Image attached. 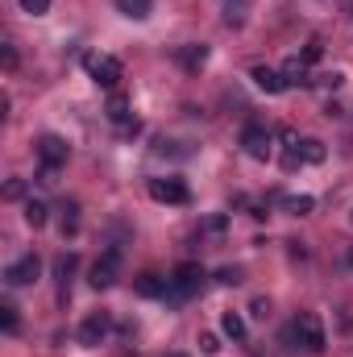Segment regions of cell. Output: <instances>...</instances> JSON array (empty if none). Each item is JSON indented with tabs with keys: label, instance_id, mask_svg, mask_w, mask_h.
<instances>
[{
	"label": "cell",
	"instance_id": "6da1fadb",
	"mask_svg": "<svg viewBox=\"0 0 353 357\" xmlns=\"http://www.w3.org/2000/svg\"><path fill=\"white\" fill-rule=\"evenodd\" d=\"M291 337H295V345H299L303 354H324V345H329V337H324V320H320L316 312H303V316H295V324H291Z\"/></svg>",
	"mask_w": 353,
	"mask_h": 357
},
{
	"label": "cell",
	"instance_id": "7a4b0ae2",
	"mask_svg": "<svg viewBox=\"0 0 353 357\" xmlns=\"http://www.w3.org/2000/svg\"><path fill=\"white\" fill-rule=\"evenodd\" d=\"M84 67H88V75L100 84V88L117 91V84H121V75H125V67L112 59V54H84Z\"/></svg>",
	"mask_w": 353,
	"mask_h": 357
},
{
	"label": "cell",
	"instance_id": "3957f363",
	"mask_svg": "<svg viewBox=\"0 0 353 357\" xmlns=\"http://www.w3.org/2000/svg\"><path fill=\"white\" fill-rule=\"evenodd\" d=\"M241 146H246V154H250L254 162H270V154H274V133H270L266 125H246Z\"/></svg>",
	"mask_w": 353,
	"mask_h": 357
},
{
	"label": "cell",
	"instance_id": "277c9868",
	"mask_svg": "<svg viewBox=\"0 0 353 357\" xmlns=\"http://www.w3.org/2000/svg\"><path fill=\"white\" fill-rule=\"evenodd\" d=\"M204 278H208V274L195 266V262H183V266L171 274V295H175V299H191V295H200Z\"/></svg>",
	"mask_w": 353,
	"mask_h": 357
},
{
	"label": "cell",
	"instance_id": "5b68a950",
	"mask_svg": "<svg viewBox=\"0 0 353 357\" xmlns=\"http://www.w3.org/2000/svg\"><path fill=\"white\" fill-rule=\"evenodd\" d=\"M117 278H121V250H104V254L96 258V266H91L88 282L96 287V291H108Z\"/></svg>",
	"mask_w": 353,
	"mask_h": 357
},
{
	"label": "cell",
	"instance_id": "8992f818",
	"mask_svg": "<svg viewBox=\"0 0 353 357\" xmlns=\"http://www.w3.org/2000/svg\"><path fill=\"white\" fill-rule=\"evenodd\" d=\"M42 278V258L38 254H25V258H17L13 266L4 270V282L8 287H29V282H38Z\"/></svg>",
	"mask_w": 353,
	"mask_h": 357
},
{
	"label": "cell",
	"instance_id": "52a82bcc",
	"mask_svg": "<svg viewBox=\"0 0 353 357\" xmlns=\"http://www.w3.org/2000/svg\"><path fill=\"white\" fill-rule=\"evenodd\" d=\"M150 199L158 204H191V191L183 178H150Z\"/></svg>",
	"mask_w": 353,
	"mask_h": 357
},
{
	"label": "cell",
	"instance_id": "ba28073f",
	"mask_svg": "<svg viewBox=\"0 0 353 357\" xmlns=\"http://www.w3.org/2000/svg\"><path fill=\"white\" fill-rule=\"evenodd\" d=\"M112 333V316L108 312H91L88 320L80 324V345H100Z\"/></svg>",
	"mask_w": 353,
	"mask_h": 357
},
{
	"label": "cell",
	"instance_id": "9c48e42d",
	"mask_svg": "<svg viewBox=\"0 0 353 357\" xmlns=\"http://www.w3.org/2000/svg\"><path fill=\"white\" fill-rule=\"evenodd\" d=\"M67 154H71V146H67L59 133H42V137H38V158H42V162L63 167V162H67Z\"/></svg>",
	"mask_w": 353,
	"mask_h": 357
},
{
	"label": "cell",
	"instance_id": "30bf717a",
	"mask_svg": "<svg viewBox=\"0 0 353 357\" xmlns=\"http://www.w3.org/2000/svg\"><path fill=\"white\" fill-rule=\"evenodd\" d=\"M175 59H179V67H183V71H191V75H195V71H204V67H208V46H204V42H187V46H179V50H175Z\"/></svg>",
	"mask_w": 353,
	"mask_h": 357
},
{
	"label": "cell",
	"instance_id": "8fae6325",
	"mask_svg": "<svg viewBox=\"0 0 353 357\" xmlns=\"http://www.w3.org/2000/svg\"><path fill=\"white\" fill-rule=\"evenodd\" d=\"M133 291H137L142 299H158V295H167V291H171V278H163V274L146 270V274H137V278H133Z\"/></svg>",
	"mask_w": 353,
	"mask_h": 357
},
{
	"label": "cell",
	"instance_id": "7c38bea8",
	"mask_svg": "<svg viewBox=\"0 0 353 357\" xmlns=\"http://www.w3.org/2000/svg\"><path fill=\"white\" fill-rule=\"evenodd\" d=\"M250 79H254V88L266 91V96H278V91H287L283 71H274V67H254V71H250Z\"/></svg>",
	"mask_w": 353,
	"mask_h": 357
},
{
	"label": "cell",
	"instance_id": "4fadbf2b",
	"mask_svg": "<svg viewBox=\"0 0 353 357\" xmlns=\"http://www.w3.org/2000/svg\"><path fill=\"white\" fill-rule=\"evenodd\" d=\"M283 79H287V88H312V79H308V63H303L299 54L283 63Z\"/></svg>",
	"mask_w": 353,
	"mask_h": 357
},
{
	"label": "cell",
	"instance_id": "5bb4252c",
	"mask_svg": "<svg viewBox=\"0 0 353 357\" xmlns=\"http://www.w3.org/2000/svg\"><path fill=\"white\" fill-rule=\"evenodd\" d=\"M129 116H133V112H129V100H125L121 91H112V96H108V121L125 129V125H129Z\"/></svg>",
	"mask_w": 353,
	"mask_h": 357
},
{
	"label": "cell",
	"instance_id": "9a60e30c",
	"mask_svg": "<svg viewBox=\"0 0 353 357\" xmlns=\"http://www.w3.org/2000/svg\"><path fill=\"white\" fill-rule=\"evenodd\" d=\"M46 220H50V208L42 199H25V225L29 229H46Z\"/></svg>",
	"mask_w": 353,
	"mask_h": 357
},
{
	"label": "cell",
	"instance_id": "2e32d148",
	"mask_svg": "<svg viewBox=\"0 0 353 357\" xmlns=\"http://www.w3.org/2000/svg\"><path fill=\"white\" fill-rule=\"evenodd\" d=\"M59 212H63V237H75V233H80V204L67 199Z\"/></svg>",
	"mask_w": 353,
	"mask_h": 357
},
{
	"label": "cell",
	"instance_id": "e0dca14e",
	"mask_svg": "<svg viewBox=\"0 0 353 357\" xmlns=\"http://www.w3.org/2000/svg\"><path fill=\"white\" fill-rule=\"evenodd\" d=\"M220 328H225L229 341H246V320H241L237 312H225V316H220Z\"/></svg>",
	"mask_w": 353,
	"mask_h": 357
},
{
	"label": "cell",
	"instance_id": "ac0fdd59",
	"mask_svg": "<svg viewBox=\"0 0 353 357\" xmlns=\"http://www.w3.org/2000/svg\"><path fill=\"white\" fill-rule=\"evenodd\" d=\"M117 8H121L125 17H133V21H146L150 8H154V0H117Z\"/></svg>",
	"mask_w": 353,
	"mask_h": 357
},
{
	"label": "cell",
	"instance_id": "d6986e66",
	"mask_svg": "<svg viewBox=\"0 0 353 357\" xmlns=\"http://www.w3.org/2000/svg\"><path fill=\"white\" fill-rule=\"evenodd\" d=\"M54 274H59V299H67V282H71V274H75V254L59 258V266H54Z\"/></svg>",
	"mask_w": 353,
	"mask_h": 357
},
{
	"label": "cell",
	"instance_id": "ffe728a7",
	"mask_svg": "<svg viewBox=\"0 0 353 357\" xmlns=\"http://www.w3.org/2000/svg\"><path fill=\"white\" fill-rule=\"evenodd\" d=\"M283 208H287L291 216H308V212L316 208V199H312V195H287V199H283Z\"/></svg>",
	"mask_w": 353,
	"mask_h": 357
},
{
	"label": "cell",
	"instance_id": "44dd1931",
	"mask_svg": "<svg viewBox=\"0 0 353 357\" xmlns=\"http://www.w3.org/2000/svg\"><path fill=\"white\" fill-rule=\"evenodd\" d=\"M299 150H303V162H324V154H329V150H324V142H316V137H303V142H299Z\"/></svg>",
	"mask_w": 353,
	"mask_h": 357
},
{
	"label": "cell",
	"instance_id": "7402d4cb",
	"mask_svg": "<svg viewBox=\"0 0 353 357\" xmlns=\"http://www.w3.org/2000/svg\"><path fill=\"white\" fill-rule=\"evenodd\" d=\"M225 229H229V216H225V212H216V216L200 220V233H204V237H220Z\"/></svg>",
	"mask_w": 353,
	"mask_h": 357
},
{
	"label": "cell",
	"instance_id": "603a6c76",
	"mask_svg": "<svg viewBox=\"0 0 353 357\" xmlns=\"http://www.w3.org/2000/svg\"><path fill=\"white\" fill-rule=\"evenodd\" d=\"M0 328L13 337V333H21V320H17V307L13 303H0Z\"/></svg>",
	"mask_w": 353,
	"mask_h": 357
},
{
	"label": "cell",
	"instance_id": "cb8c5ba5",
	"mask_svg": "<svg viewBox=\"0 0 353 357\" xmlns=\"http://www.w3.org/2000/svg\"><path fill=\"white\" fill-rule=\"evenodd\" d=\"M299 59H303V63H308V67H316V63H320V59H324V42H320V38H312V42H308V46H303V50H299Z\"/></svg>",
	"mask_w": 353,
	"mask_h": 357
},
{
	"label": "cell",
	"instance_id": "d4e9b609",
	"mask_svg": "<svg viewBox=\"0 0 353 357\" xmlns=\"http://www.w3.org/2000/svg\"><path fill=\"white\" fill-rule=\"evenodd\" d=\"M250 4H254V0H225V8H229V25H241V17H246Z\"/></svg>",
	"mask_w": 353,
	"mask_h": 357
},
{
	"label": "cell",
	"instance_id": "484cf974",
	"mask_svg": "<svg viewBox=\"0 0 353 357\" xmlns=\"http://www.w3.org/2000/svg\"><path fill=\"white\" fill-rule=\"evenodd\" d=\"M216 282H220V287H237V282H241V266H220L216 270Z\"/></svg>",
	"mask_w": 353,
	"mask_h": 357
},
{
	"label": "cell",
	"instance_id": "4316f807",
	"mask_svg": "<svg viewBox=\"0 0 353 357\" xmlns=\"http://www.w3.org/2000/svg\"><path fill=\"white\" fill-rule=\"evenodd\" d=\"M21 13H29V17H46V13H50V0H21Z\"/></svg>",
	"mask_w": 353,
	"mask_h": 357
},
{
	"label": "cell",
	"instance_id": "83f0119b",
	"mask_svg": "<svg viewBox=\"0 0 353 357\" xmlns=\"http://www.w3.org/2000/svg\"><path fill=\"white\" fill-rule=\"evenodd\" d=\"M312 84H316V88H341V84H345V75H341V71H333V75H316V79H312Z\"/></svg>",
	"mask_w": 353,
	"mask_h": 357
},
{
	"label": "cell",
	"instance_id": "f1b7e54d",
	"mask_svg": "<svg viewBox=\"0 0 353 357\" xmlns=\"http://www.w3.org/2000/svg\"><path fill=\"white\" fill-rule=\"evenodd\" d=\"M38 183H42V187H54V183H59V167L42 162V171H38Z\"/></svg>",
	"mask_w": 353,
	"mask_h": 357
},
{
	"label": "cell",
	"instance_id": "f546056e",
	"mask_svg": "<svg viewBox=\"0 0 353 357\" xmlns=\"http://www.w3.org/2000/svg\"><path fill=\"white\" fill-rule=\"evenodd\" d=\"M25 195V178H8L4 183V199H21Z\"/></svg>",
	"mask_w": 353,
	"mask_h": 357
},
{
	"label": "cell",
	"instance_id": "4dcf8cb0",
	"mask_svg": "<svg viewBox=\"0 0 353 357\" xmlns=\"http://www.w3.org/2000/svg\"><path fill=\"white\" fill-rule=\"evenodd\" d=\"M200 349L204 354H220V337L216 333H200Z\"/></svg>",
	"mask_w": 353,
	"mask_h": 357
},
{
	"label": "cell",
	"instance_id": "1f68e13d",
	"mask_svg": "<svg viewBox=\"0 0 353 357\" xmlns=\"http://www.w3.org/2000/svg\"><path fill=\"white\" fill-rule=\"evenodd\" d=\"M250 312H254V320H266V316H270V299H254Z\"/></svg>",
	"mask_w": 353,
	"mask_h": 357
},
{
	"label": "cell",
	"instance_id": "d6a6232c",
	"mask_svg": "<svg viewBox=\"0 0 353 357\" xmlns=\"http://www.w3.org/2000/svg\"><path fill=\"white\" fill-rule=\"evenodd\" d=\"M4 71H17V50L13 46H4Z\"/></svg>",
	"mask_w": 353,
	"mask_h": 357
},
{
	"label": "cell",
	"instance_id": "836d02e7",
	"mask_svg": "<svg viewBox=\"0 0 353 357\" xmlns=\"http://www.w3.org/2000/svg\"><path fill=\"white\" fill-rule=\"evenodd\" d=\"M171 357H183V354H171Z\"/></svg>",
	"mask_w": 353,
	"mask_h": 357
}]
</instances>
